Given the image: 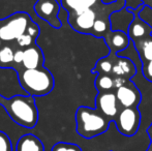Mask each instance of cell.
<instances>
[{"label": "cell", "instance_id": "5bb4252c", "mask_svg": "<svg viewBox=\"0 0 152 151\" xmlns=\"http://www.w3.org/2000/svg\"><path fill=\"white\" fill-rule=\"evenodd\" d=\"M45 63V56L40 47L36 44L23 50L22 69H31L42 67ZM20 71V69H19Z\"/></svg>", "mask_w": 152, "mask_h": 151}, {"label": "cell", "instance_id": "ac0fdd59", "mask_svg": "<svg viewBox=\"0 0 152 151\" xmlns=\"http://www.w3.org/2000/svg\"><path fill=\"white\" fill-rule=\"evenodd\" d=\"M116 58H117V54H115V53H110L107 56L99 58L97 60V62L95 63L94 67L91 69V73L95 74V75H98V74H102V75H111Z\"/></svg>", "mask_w": 152, "mask_h": 151}, {"label": "cell", "instance_id": "836d02e7", "mask_svg": "<svg viewBox=\"0 0 152 151\" xmlns=\"http://www.w3.org/2000/svg\"><path fill=\"white\" fill-rule=\"evenodd\" d=\"M145 151H152V144H151V143H150V144H149L148 148H147V149H146V150H145Z\"/></svg>", "mask_w": 152, "mask_h": 151}, {"label": "cell", "instance_id": "6da1fadb", "mask_svg": "<svg viewBox=\"0 0 152 151\" xmlns=\"http://www.w3.org/2000/svg\"><path fill=\"white\" fill-rule=\"evenodd\" d=\"M4 110L14 122L26 128H34L38 120V111L34 96L16 95L12 98H5Z\"/></svg>", "mask_w": 152, "mask_h": 151}, {"label": "cell", "instance_id": "d4e9b609", "mask_svg": "<svg viewBox=\"0 0 152 151\" xmlns=\"http://www.w3.org/2000/svg\"><path fill=\"white\" fill-rule=\"evenodd\" d=\"M139 17H140L144 22H146L152 28V7L151 6L145 4V6L142 8V10L139 12Z\"/></svg>", "mask_w": 152, "mask_h": 151}, {"label": "cell", "instance_id": "603a6c76", "mask_svg": "<svg viewBox=\"0 0 152 151\" xmlns=\"http://www.w3.org/2000/svg\"><path fill=\"white\" fill-rule=\"evenodd\" d=\"M35 40H36L35 38H33L31 35H29L28 33L25 32L24 34L21 35V36L19 37L15 42H16V44L18 46L19 49L24 50V49L29 48V47H31L32 44H35Z\"/></svg>", "mask_w": 152, "mask_h": 151}, {"label": "cell", "instance_id": "9c48e42d", "mask_svg": "<svg viewBox=\"0 0 152 151\" xmlns=\"http://www.w3.org/2000/svg\"><path fill=\"white\" fill-rule=\"evenodd\" d=\"M120 109L138 108L142 101V93L132 80H128L115 90Z\"/></svg>", "mask_w": 152, "mask_h": 151}, {"label": "cell", "instance_id": "7c38bea8", "mask_svg": "<svg viewBox=\"0 0 152 151\" xmlns=\"http://www.w3.org/2000/svg\"><path fill=\"white\" fill-rule=\"evenodd\" d=\"M137 71H138V66L132 59L128 57L117 55L111 75L114 78H123L126 80H132L137 75Z\"/></svg>", "mask_w": 152, "mask_h": 151}, {"label": "cell", "instance_id": "8fae6325", "mask_svg": "<svg viewBox=\"0 0 152 151\" xmlns=\"http://www.w3.org/2000/svg\"><path fill=\"white\" fill-rule=\"evenodd\" d=\"M144 6H145V4H142V5L139 6L137 9L127 8L129 12H132V14L134 15V20L130 23L129 27H128V31H127L128 36H129L130 40H132V42L152 36V28L146 22H144V21L139 17V12L142 10V8L144 7Z\"/></svg>", "mask_w": 152, "mask_h": 151}, {"label": "cell", "instance_id": "d590c367", "mask_svg": "<svg viewBox=\"0 0 152 151\" xmlns=\"http://www.w3.org/2000/svg\"><path fill=\"white\" fill-rule=\"evenodd\" d=\"M117 1H124V0H117Z\"/></svg>", "mask_w": 152, "mask_h": 151}, {"label": "cell", "instance_id": "2e32d148", "mask_svg": "<svg viewBox=\"0 0 152 151\" xmlns=\"http://www.w3.org/2000/svg\"><path fill=\"white\" fill-rule=\"evenodd\" d=\"M16 151H45V146L39 138L32 133H26L18 140Z\"/></svg>", "mask_w": 152, "mask_h": 151}, {"label": "cell", "instance_id": "3957f363", "mask_svg": "<svg viewBox=\"0 0 152 151\" xmlns=\"http://www.w3.org/2000/svg\"><path fill=\"white\" fill-rule=\"evenodd\" d=\"M18 73L21 86L31 96H45L54 89V77L45 66L31 69H21Z\"/></svg>", "mask_w": 152, "mask_h": 151}, {"label": "cell", "instance_id": "484cf974", "mask_svg": "<svg viewBox=\"0 0 152 151\" xmlns=\"http://www.w3.org/2000/svg\"><path fill=\"white\" fill-rule=\"evenodd\" d=\"M141 69H142V74L145 77V79L152 82V60L142 63Z\"/></svg>", "mask_w": 152, "mask_h": 151}, {"label": "cell", "instance_id": "cb8c5ba5", "mask_svg": "<svg viewBox=\"0 0 152 151\" xmlns=\"http://www.w3.org/2000/svg\"><path fill=\"white\" fill-rule=\"evenodd\" d=\"M0 151H14L10 137L3 131H0Z\"/></svg>", "mask_w": 152, "mask_h": 151}, {"label": "cell", "instance_id": "f546056e", "mask_svg": "<svg viewBox=\"0 0 152 151\" xmlns=\"http://www.w3.org/2000/svg\"><path fill=\"white\" fill-rule=\"evenodd\" d=\"M147 135H148V138H149V140H150V143L152 144V121H151L150 125L148 126V128H147Z\"/></svg>", "mask_w": 152, "mask_h": 151}, {"label": "cell", "instance_id": "9a60e30c", "mask_svg": "<svg viewBox=\"0 0 152 151\" xmlns=\"http://www.w3.org/2000/svg\"><path fill=\"white\" fill-rule=\"evenodd\" d=\"M134 18V15L125 7H123L118 12H113L110 16L111 29L112 30H121L127 33L128 27L132 22Z\"/></svg>", "mask_w": 152, "mask_h": 151}, {"label": "cell", "instance_id": "e575fe53", "mask_svg": "<svg viewBox=\"0 0 152 151\" xmlns=\"http://www.w3.org/2000/svg\"><path fill=\"white\" fill-rule=\"evenodd\" d=\"M5 44V42H2L1 39H0V49H1L2 47H3V44Z\"/></svg>", "mask_w": 152, "mask_h": 151}, {"label": "cell", "instance_id": "7402d4cb", "mask_svg": "<svg viewBox=\"0 0 152 151\" xmlns=\"http://www.w3.org/2000/svg\"><path fill=\"white\" fill-rule=\"evenodd\" d=\"M51 151H83L79 145L75 143H67V142H58L54 144Z\"/></svg>", "mask_w": 152, "mask_h": 151}, {"label": "cell", "instance_id": "5b68a950", "mask_svg": "<svg viewBox=\"0 0 152 151\" xmlns=\"http://www.w3.org/2000/svg\"><path fill=\"white\" fill-rule=\"evenodd\" d=\"M141 121L142 116L138 108H124L120 109L114 122L122 136L132 137L140 129Z\"/></svg>", "mask_w": 152, "mask_h": 151}, {"label": "cell", "instance_id": "8992f818", "mask_svg": "<svg viewBox=\"0 0 152 151\" xmlns=\"http://www.w3.org/2000/svg\"><path fill=\"white\" fill-rule=\"evenodd\" d=\"M0 95L5 98H12L16 95H29L21 86L16 69L0 67Z\"/></svg>", "mask_w": 152, "mask_h": 151}, {"label": "cell", "instance_id": "74e56055", "mask_svg": "<svg viewBox=\"0 0 152 151\" xmlns=\"http://www.w3.org/2000/svg\"><path fill=\"white\" fill-rule=\"evenodd\" d=\"M0 22H1V19H0Z\"/></svg>", "mask_w": 152, "mask_h": 151}, {"label": "cell", "instance_id": "4dcf8cb0", "mask_svg": "<svg viewBox=\"0 0 152 151\" xmlns=\"http://www.w3.org/2000/svg\"><path fill=\"white\" fill-rule=\"evenodd\" d=\"M117 0H102V2L104 4H112V3H115Z\"/></svg>", "mask_w": 152, "mask_h": 151}, {"label": "cell", "instance_id": "52a82bcc", "mask_svg": "<svg viewBox=\"0 0 152 151\" xmlns=\"http://www.w3.org/2000/svg\"><path fill=\"white\" fill-rule=\"evenodd\" d=\"M61 4L57 0H37L33 8L36 16L48 22L53 28H61L62 23L59 19Z\"/></svg>", "mask_w": 152, "mask_h": 151}, {"label": "cell", "instance_id": "d6a6232c", "mask_svg": "<svg viewBox=\"0 0 152 151\" xmlns=\"http://www.w3.org/2000/svg\"><path fill=\"white\" fill-rule=\"evenodd\" d=\"M145 4H146V5L151 6V7H152V0H146V1H145Z\"/></svg>", "mask_w": 152, "mask_h": 151}, {"label": "cell", "instance_id": "4316f807", "mask_svg": "<svg viewBox=\"0 0 152 151\" xmlns=\"http://www.w3.org/2000/svg\"><path fill=\"white\" fill-rule=\"evenodd\" d=\"M26 33H28L29 35H31L33 38H37V36L39 35V33H40V29H39V27H38V25L36 24L35 22H32L29 24V26H28V28H27V30H26Z\"/></svg>", "mask_w": 152, "mask_h": 151}, {"label": "cell", "instance_id": "83f0119b", "mask_svg": "<svg viewBox=\"0 0 152 151\" xmlns=\"http://www.w3.org/2000/svg\"><path fill=\"white\" fill-rule=\"evenodd\" d=\"M125 1V8H132V9H137L139 6H141L142 4H145L143 2V0H124Z\"/></svg>", "mask_w": 152, "mask_h": 151}, {"label": "cell", "instance_id": "ffe728a7", "mask_svg": "<svg viewBox=\"0 0 152 151\" xmlns=\"http://www.w3.org/2000/svg\"><path fill=\"white\" fill-rule=\"evenodd\" d=\"M94 86L98 92H107V91H115L114 77L112 75H96Z\"/></svg>", "mask_w": 152, "mask_h": 151}, {"label": "cell", "instance_id": "4fadbf2b", "mask_svg": "<svg viewBox=\"0 0 152 151\" xmlns=\"http://www.w3.org/2000/svg\"><path fill=\"white\" fill-rule=\"evenodd\" d=\"M104 42L110 49V53L118 54L128 48L132 40L126 32L121 30H110L104 37Z\"/></svg>", "mask_w": 152, "mask_h": 151}, {"label": "cell", "instance_id": "44dd1931", "mask_svg": "<svg viewBox=\"0 0 152 151\" xmlns=\"http://www.w3.org/2000/svg\"><path fill=\"white\" fill-rule=\"evenodd\" d=\"M15 50L10 44H4L0 49V67H12L14 69Z\"/></svg>", "mask_w": 152, "mask_h": 151}, {"label": "cell", "instance_id": "ba28073f", "mask_svg": "<svg viewBox=\"0 0 152 151\" xmlns=\"http://www.w3.org/2000/svg\"><path fill=\"white\" fill-rule=\"evenodd\" d=\"M96 18H97V15H96L95 9L92 7L83 10V12H68L67 21L70 27L77 32L91 35Z\"/></svg>", "mask_w": 152, "mask_h": 151}, {"label": "cell", "instance_id": "277c9868", "mask_svg": "<svg viewBox=\"0 0 152 151\" xmlns=\"http://www.w3.org/2000/svg\"><path fill=\"white\" fill-rule=\"evenodd\" d=\"M32 22L27 12H18L10 15L0 22V39L5 44H10L26 32L29 24Z\"/></svg>", "mask_w": 152, "mask_h": 151}, {"label": "cell", "instance_id": "f1b7e54d", "mask_svg": "<svg viewBox=\"0 0 152 151\" xmlns=\"http://www.w3.org/2000/svg\"><path fill=\"white\" fill-rule=\"evenodd\" d=\"M128 80H126V79H123V78H114V86H115V90H116L117 88H119L120 86L124 84V83H126Z\"/></svg>", "mask_w": 152, "mask_h": 151}, {"label": "cell", "instance_id": "d6986e66", "mask_svg": "<svg viewBox=\"0 0 152 151\" xmlns=\"http://www.w3.org/2000/svg\"><path fill=\"white\" fill-rule=\"evenodd\" d=\"M142 63L152 60V36L134 42Z\"/></svg>", "mask_w": 152, "mask_h": 151}, {"label": "cell", "instance_id": "e0dca14e", "mask_svg": "<svg viewBox=\"0 0 152 151\" xmlns=\"http://www.w3.org/2000/svg\"><path fill=\"white\" fill-rule=\"evenodd\" d=\"M98 1L100 0H60V4L67 12H78L94 7Z\"/></svg>", "mask_w": 152, "mask_h": 151}, {"label": "cell", "instance_id": "7a4b0ae2", "mask_svg": "<svg viewBox=\"0 0 152 151\" xmlns=\"http://www.w3.org/2000/svg\"><path fill=\"white\" fill-rule=\"evenodd\" d=\"M112 121L97 109L81 106L76 112V131L85 139H92L104 133Z\"/></svg>", "mask_w": 152, "mask_h": 151}, {"label": "cell", "instance_id": "1f68e13d", "mask_svg": "<svg viewBox=\"0 0 152 151\" xmlns=\"http://www.w3.org/2000/svg\"><path fill=\"white\" fill-rule=\"evenodd\" d=\"M4 101H5V97H3L2 95H0V106H3Z\"/></svg>", "mask_w": 152, "mask_h": 151}, {"label": "cell", "instance_id": "8d00e7d4", "mask_svg": "<svg viewBox=\"0 0 152 151\" xmlns=\"http://www.w3.org/2000/svg\"><path fill=\"white\" fill-rule=\"evenodd\" d=\"M145 1H146V0H143V2H144V3H145Z\"/></svg>", "mask_w": 152, "mask_h": 151}, {"label": "cell", "instance_id": "30bf717a", "mask_svg": "<svg viewBox=\"0 0 152 151\" xmlns=\"http://www.w3.org/2000/svg\"><path fill=\"white\" fill-rule=\"evenodd\" d=\"M95 108L100 113L108 117L112 122H114L120 111L115 91L98 92L95 97Z\"/></svg>", "mask_w": 152, "mask_h": 151}]
</instances>
